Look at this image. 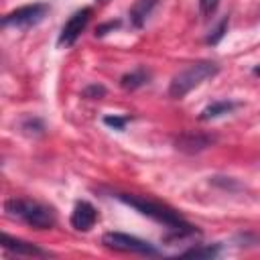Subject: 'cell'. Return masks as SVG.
Returning <instances> with one entry per match:
<instances>
[{"label":"cell","instance_id":"6da1fadb","mask_svg":"<svg viewBox=\"0 0 260 260\" xmlns=\"http://www.w3.org/2000/svg\"><path fill=\"white\" fill-rule=\"evenodd\" d=\"M116 197L130 205L132 209H136L138 213L154 219L156 223H162L169 232L167 238H173V240H183V238H189V236H197L199 230L189 223L179 211H175L173 207L160 203V201H154V199H148L144 195H132V193H116Z\"/></svg>","mask_w":260,"mask_h":260},{"label":"cell","instance_id":"7a4b0ae2","mask_svg":"<svg viewBox=\"0 0 260 260\" xmlns=\"http://www.w3.org/2000/svg\"><path fill=\"white\" fill-rule=\"evenodd\" d=\"M4 211L10 217H18L24 223H28L35 230H51L57 223L55 211L49 205H43L32 199H22V197H12L6 199Z\"/></svg>","mask_w":260,"mask_h":260},{"label":"cell","instance_id":"3957f363","mask_svg":"<svg viewBox=\"0 0 260 260\" xmlns=\"http://www.w3.org/2000/svg\"><path fill=\"white\" fill-rule=\"evenodd\" d=\"M219 65L215 61H197L187 65L185 69H181L179 73L173 75L171 83H169V95L175 100H183L191 89H195L197 85H201L203 81H207L209 77L217 75Z\"/></svg>","mask_w":260,"mask_h":260},{"label":"cell","instance_id":"277c9868","mask_svg":"<svg viewBox=\"0 0 260 260\" xmlns=\"http://www.w3.org/2000/svg\"><path fill=\"white\" fill-rule=\"evenodd\" d=\"M102 244L114 252H126V254H140V256H158V248L150 242L124 234V232H106L102 236Z\"/></svg>","mask_w":260,"mask_h":260},{"label":"cell","instance_id":"5b68a950","mask_svg":"<svg viewBox=\"0 0 260 260\" xmlns=\"http://www.w3.org/2000/svg\"><path fill=\"white\" fill-rule=\"evenodd\" d=\"M49 12V4L45 2H35V4H24L12 12H8L4 18H2V26L8 28H20V30H26V28H32L37 26L39 22H43V18L47 16Z\"/></svg>","mask_w":260,"mask_h":260},{"label":"cell","instance_id":"8992f818","mask_svg":"<svg viewBox=\"0 0 260 260\" xmlns=\"http://www.w3.org/2000/svg\"><path fill=\"white\" fill-rule=\"evenodd\" d=\"M89 18H91V8L89 6H83V8L75 10L67 18V22L61 26V32H59V39H57V47H71V45H75V41L85 30Z\"/></svg>","mask_w":260,"mask_h":260},{"label":"cell","instance_id":"52a82bcc","mask_svg":"<svg viewBox=\"0 0 260 260\" xmlns=\"http://www.w3.org/2000/svg\"><path fill=\"white\" fill-rule=\"evenodd\" d=\"M215 142L211 134H201V132H183L175 138V148L185 152V154H197L205 148H209Z\"/></svg>","mask_w":260,"mask_h":260},{"label":"cell","instance_id":"ba28073f","mask_svg":"<svg viewBox=\"0 0 260 260\" xmlns=\"http://www.w3.org/2000/svg\"><path fill=\"white\" fill-rule=\"evenodd\" d=\"M71 228L77 232H89L98 221V211L89 201H77L71 211Z\"/></svg>","mask_w":260,"mask_h":260},{"label":"cell","instance_id":"9c48e42d","mask_svg":"<svg viewBox=\"0 0 260 260\" xmlns=\"http://www.w3.org/2000/svg\"><path fill=\"white\" fill-rule=\"evenodd\" d=\"M2 248L10 254H16V256H49V252L39 248L37 244L14 238L10 234H2Z\"/></svg>","mask_w":260,"mask_h":260},{"label":"cell","instance_id":"30bf717a","mask_svg":"<svg viewBox=\"0 0 260 260\" xmlns=\"http://www.w3.org/2000/svg\"><path fill=\"white\" fill-rule=\"evenodd\" d=\"M154 6H156V0H136L128 10V18H130L132 26L134 28H142Z\"/></svg>","mask_w":260,"mask_h":260},{"label":"cell","instance_id":"8fae6325","mask_svg":"<svg viewBox=\"0 0 260 260\" xmlns=\"http://www.w3.org/2000/svg\"><path fill=\"white\" fill-rule=\"evenodd\" d=\"M238 108V102H232V100H215L211 102L209 106H205L199 114V120L207 122V120H215V118H221L230 112H234Z\"/></svg>","mask_w":260,"mask_h":260},{"label":"cell","instance_id":"7c38bea8","mask_svg":"<svg viewBox=\"0 0 260 260\" xmlns=\"http://www.w3.org/2000/svg\"><path fill=\"white\" fill-rule=\"evenodd\" d=\"M148 81H150V73L144 67H136L134 71H128V73H124L120 77V85L124 89H128V91H134V89L146 85Z\"/></svg>","mask_w":260,"mask_h":260},{"label":"cell","instance_id":"4fadbf2b","mask_svg":"<svg viewBox=\"0 0 260 260\" xmlns=\"http://www.w3.org/2000/svg\"><path fill=\"white\" fill-rule=\"evenodd\" d=\"M221 254V244H207V246H193L185 252H181L179 256L183 258H215Z\"/></svg>","mask_w":260,"mask_h":260},{"label":"cell","instance_id":"5bb4252c","mask_svg":"<svg viewBox=\"0 0 260 260\" xmlns=\"http://www.w3.org/2000/svg\"><path fill=\"white\" fill-rule=\"evenodd\" d=\"M20 128H22V132L28 134V136H41V134H45V124H43L41 118H26V120L20 124Z\"/></svg>","mask_w":260,"mask_h":260},{"label":"cell","instance_id":"9a60e30c","mask_svg":"<svg viewBox=\"0 0 260 260\" xmlns=\"http://www.w3.org/2000/svg\"><path fill=\"white\" fill-rule=\"evenodd\" d=\"M228 26H230V18L225 16V18H221V22H219V24L209 32V37L205 39V41H207V45H217V43L223 39V35L228 32Z\"/></svg>","mask_w":260,"mask_h":260},{"label":"cell","instance_id":"2e32d148","mask_svg":"<svg viewBox=\"0 0 260 260\" xmlns=\"http://www.w3.org/2000/svg\"><path fill=\"white\" fill-rule=\"evenodd\" d=\"M128 122H130V116H104V124L114 130H124Z\"/></svg>","mask_w":260,"mask_h":260},{"label":"cell","instance_id":"e0dca14e","mask_svg":"<svg viewBox=\"0 0 260 260\" xmlns=\"http://www.w3.org/2000/svg\"><path fill=\"white\" fill-rule=\"evenodd\" d=\"M211 183L221 187V189H225V191H238L240 189V183L236 179H232V177H211Z\"/></svg>","mask_w":260,"mask_h":260},{"label":"cell","instance_id":"ac0fdd59","mask_svg":"<svg viewBox=\"0 0 260 260\" xmlns=\"http://www.w3.org/2000/svg\"><path fill=\"white\" fill-rule=\"evenodd\" d=\"M104 95H106V87L100 83H91L83 89V98H87V100H100Z\"/></svg>","mask_w":260,"mask_h":260},{"label":"cell","instance_id":"d6986e66","mask_svg":"<svg viewBox=\"0 0 260 260\" xmlns=\"http://www.w3.org/2000/svg\"><path fill=\"white\" fill-rule=\"evenodd\" d=\"M219 6V0H199V10L203 16H211Z\"/></svg>","mask_w":260,"mask_h":260},{"label":"cell","instance_id":"ffe728a7","mask_svg":"<svg viewBox=\"0 0 260 260\" xmlns=\"http://www.w3.org/2000/svg\"><path fill=\"white\" fill-rule=\"evenodd\" d=\"M120 20H110V22H104V24H100L98 28H95V37H106L108 32H112L114 28H120Z\"/></svg>","mask_w":260,"mask_h":260},{"label":"cell","instance_id":"44dd1931","mask_svg":"<svg viewBox=\"0 0 260 260\" xmlns=\"http://www.w3.org/2000/svg\"><path fill=\"white\" fill-rule=\"evenodd\" d=\"M236 240L240 242V246H250V244H260V238L254 234H238Z\"/></svg>","mask_w":260,"mask_h":260},{"label":"cell","instance_id":"7402d4cb","mask_svg":"<svg viewBox=\"0 0 260 260\" xmlns=\"http://www.w3.org/2000/svg\"><path fill=\"white\" fill-rule=\"evenodd\" d=\"M252 73H254V75H260V65H256V67L252 69Z\"/></svg>","mask_w":260,"mask_h":260},{"label":"cell","instance_id":"603a6c76","mask_svg":"<svg viewBox=\"0 0 260 260\" xmlns=\"http://www.w3.org/2000/svg\"><path fill=\"white\" fill-rule=\"evenodd\" d=\"M98 2H108V0H98Z\"/></svg>","mask_w":260,"mask_h":260}]
</instances>
